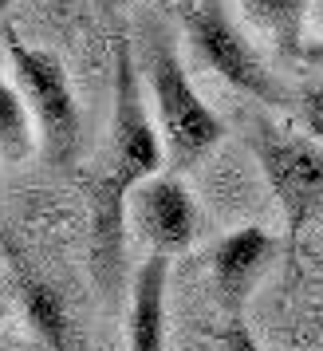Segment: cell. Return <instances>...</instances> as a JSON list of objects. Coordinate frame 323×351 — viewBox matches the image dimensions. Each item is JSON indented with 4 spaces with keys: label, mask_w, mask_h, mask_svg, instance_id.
I'll use <instances>...</instances> for the list:
<instances>
[{
    "label": "cell",
    "mask_w": 323,
    "mask_h": 351,
    "mask_svg": "<svg viewBox=\"0 0 323 351\" xmlns=\"http://www.w3.org/2000/svg\"><path fill=\"white\" fill-rule=\"evenodd\" d=\"M162 138L146 114L142 75L134 67L127 32L114 36V123L111 174L91 186V269L107 304L122 296V245H127V193L162 170Z\"/></svg>",
    "instance_id": "6da1fadb"
},
{
    "label": "cell",
    "mask_w": 323,
    "mask_h": 351,
    "mask_svg": "<svg viewBox=\"0 0 323 351\" xmlns=\"http://www.w3.org/2000/svg\"><path fill=\"white\" fill-rule=\"evenodd\" d=\"M146 83H150V95H154L166 162H170L174 174H181V170L197 166L225 138V123L194 91L190 71H185L170 36H150L146 40Z\"/></svg>",
    "instance_id": "7a4b0ae2"
},
{
    "label": "cell",
    "mask_w": 323,
    "mask_h": 351,
    "mask_svg": "<svg viewBox=\"0 0 323 351\" xmlns=\"http://www.w3.org/2000/svg\"><path fill=\"white\" fill-rule=\"evenodd\" d=\"M248 146H253L276 202L284 209L288 253H296L304 225L323 213V146L315 138H307L304 130L276 127L268 119H253Z\"/></svg>",
    "instance_id": "3957f363"
},
{
    "label": "cell",
    "mask_w": 323,
    "mask_h": 351,
    "mask_svg": "<svg viewBox=\"0 0 323 351\" xmlns=\"http://www.w3.org/2000/svg\"><path fill=\"white\" fill-rule=\"evenodd\" d=\"M181 24L201 64L225 75V83H233L237 91H244L264 107H296V95L280 83V75H272V67L260 60L248 36L233 24V16L225 12V0H185Z\"/></svg>",
    "instance_id": "277c9868"
},
{
    "label": "cell",
    "mask_w": 323,
    "mask_h": 351,
    "mask_svg": "<svg viewBox=\"0 0 323 351\" xmlns=\"http://www.w3.org/2000/svg\"><path fill=\"white\" fill-rule=\"evenodd\" d=\"M8 60L16 67V80L24 87V99L32 107L40 134H44V154L51 166H71L79 158V143H83V123H79V103L71 91L64 60L48 48H28L8 24L0 28Z\"/></svg>",
    "instance_id": "5b68a950"
},
{
    "label": "cell",
    "mask_w": 323,
    "mask_h": 351,
    "mask_svg": "<svg viewBox=\"0 0 323 351\" xmlns=\"http://www.w3.org/2000/svg\"><path fill=\"white\" fill-rule=\"evenodd\" d=\"M280 253L276 233L260 229V225H241L213 245L209 253V276H213V296L221 304L229 319L244 316V304L260 285V276Z\"/></svg>",
    "instance_id": "8992f818"
},
{
    "label": "cell",
    "mask_w": 323,
    "mask_h": 351,
    "mask_svg": "<svg viewBox=\"0 0 323 351\" xmlns=\"http://www.w3.org/2000/svg\"><path fill=\"white\" fill-rule=\"evenodd\" d=\"M130 213H134V229L150 245V253L178 256L197 237L194 193L185 190L181 178L174 174H158L150 182H142L134 190V197H130Z\"/></svg>",
    "instance_id": "52a82bcc"
},
{
    "label": "cell",
    "mask_w": 323,
    "mask_h": 351,
    "mask_svg": "<svg viewBox=\"0 0 323 351\" xmlns=\"http://www.w3.org/2000/svg\"><path fill=\"white\" fill-rule=\"evenodd\" d=\"M4 241V237H0ZM8 249V261H12V280H16V296L28 312V324L36 328L40 343L48 351H75V332H71V319H67V308L60 300V292L40 276V272L28 269V261L16 253L12 241H4Z\"/></svg>",
    "instance_id": "ba28073f"
},
{
    "label": "cell",
    "mask_w": 323,
    "mask_h": 351,
    "mask_svg": "<svg viewBox=\"0 0 323 351\" xmlns=\"http://www.w3.org/2000/svg\"><path fill=\"white\" fill-rule=\"evenodd\" d=\"M166 285H170V256L150 253L134 276V296H130V351H166Z\"/></svg>",
    "instance_id": "9c48e42d"
},
{
    "label": "cell",
    "mask_w": 323,
    "mask_h": 351,
    "mask_svg": "<svg viewBox=\"0 0 323 351\" xmlns=\"http://www.w3.org/2000/svg\"><path fill=\"white\" fill-rule=\"evenodd\" d=\"M307 8H311V0H241L244 20L288 60H304Z\"/></svg>",
    "instance_id": "30bf717a"
},
{
    "label": "cell",
    "mask_w": 323,
    "mask_h": 351,
    "mask_svg": "<svg viewBox=\"0 0 323 351\" xmlns=\"http://www.w3.org/2000/svg\"><path fill=\"white\" fill-rule=\"evenodd\" d=\"M0 158L20 166L32 158V123H28V107L16 95L12 83L0 75Z\"/></svg>",
    "instance_id": "8fae6325"
},
{
    "label": "cell",
    "mask_w": 323,
    "mask_h": 351,
    "mask_svg": "<svg viewBox=\"0 0 323 351\" xmlns=\"http://www.w3.org/2000/svg\"><path fill=\"white\" fill-rule=\"evenodd\" d=\"M296 119H300L307 138H315L323 146V75L311 80L307 87H300V95H296Z\"/></svg>",
    "instance_id": "7c38bea8"
},
{
    "label": "cell",
    "mask_w": 323,
    "mask_h": 351,
    "mask_svg": "<svg viewBox=\"0 0 323 351\" xmlns=\"http://www.w3.org/2000/svg\"><path fill=\"white\" fill-rule=\"evenodd\" d=\"M217 343H221V351H264L257 339H253V332L244 328V319H229L225 332L217 335Z\"/></svg>",
    "instance_id": "4fadbf2b"
},
{
    "label": "cell",
    "mask_w": 323,
    "mask_h": 351,
    "mask_svg": "<svg viewBox=\"0 0 323 351\" xmlns=\"http://www.w3.org/2000/svg\"><path fill=\"white\" fill-rule=\"evenodd\" d=\"M304 64H320L323 67V0H320V36L304 48Z\"/></svg>",
    "instance_id": "5bb4252c"
},
{
    "label": "cell",
    "mask_w": 323,
    "mask_h": 351,
    "mask_svg": "<svg viewBox=\"0 0 323 351\" xmlns=\"http://www.w3.org/2000/svg\"><path fill=\"white\" fill-rule=\"evenodd\" d=\"M95 4L103 8V12H111V16H114V12H118L122 4H130V0H95ZM154 4H166V0H154Z\"/></svg>",
    "instance_id": "9a60e30c"
},
{
    "label": "cell",
    "mask_w": 323,
    "mask_h": 351,
    "mask_svg": "<svg viewBox=\"0 0 323 351\" xmlns=\"http://www.w3.org/2000/svg\"><path fill=\"white\" fill-rule=\"evenodd\" d=\"M0 351H32V348H28L24 339H4V343H0Z\"/></svg>",
    "instance_id": "2e32d148"
},
{
    "label": "cell",
    "mask_w": 323,
    "mask_h": 351,
    "mask_svg": "<svg viewBox=\"0 0 323 351\" xmlns=\"http://www.w3.org/2000/svg\"><path fill=\"white\" fill-rule=\"evenodd\" d=\"M8 4H12V0H0V16H4V12H8Z\"/></svg>",
    "instance_id": "e0dca14e"
},
{
    "label": "cell",
    "mask_w": 323,
    "mask_h": 351,
    "mask_svg": "<svg viewBox=\"0 0 323 351\" xmlns=\"http://www.w3.org/2000/svg\"><path fill=\"white\" fill-rule=\"evenodd\" d=\"M0 328H4V300H0Z\"/></svg>",
    "instance_id": "ac0fdd59"
},
{
    "label": "cell",
    "mask_w": 323,
    "mask_h": 351,
    "mask_svg": "<svg viewBox=\"0 0 323 351\" xmlns=\"http://www.w3.org/2000/svg\"><path fill=\"white\" fill-rule=\"evenodd\" d=\"M0 285H4V272H0Z\"/></svg>",
    "instance_id": "d6986e66"
}]
</instances>
